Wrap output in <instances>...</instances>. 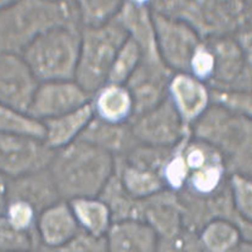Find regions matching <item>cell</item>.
Wrapping results in <instances>:
<instances>
[{"instance_id":"1","label":"cell","mask_w":252,"mask_h":252,"mask_svg":"<svg viewBox=\"0 0 252 252\" xmlns=\"http://www.w3.org/2000/svg\"><path fill=\"white\" fill-rule=\"evenodd\" d=\"M61 27H81L77 1H9L0 12V55L20 56L35 38Z\"/></svg>"},{"instance_id":"2","label":"cell","mask_w":252,"mask_h":252,"mask_svg":"<svg viewBox=\"0 0 252 252\" xmlns=\"http://www.w3.org/2000/svg\"><path fill=\"white\" fill-rule=\"evenodd\" d=\"M48 170L62 201L98 197L114 173V157L76 140L53 153Z\"/></svg>"},{"instance_id":"3","label":"cell","mask_w":252,"mask_h":252,"mask_svg":"<svg viewBox=\"0 0 252 252\" xmlns=\"http://www.w3.org/2000/svg\"><path fill=\"white\" fill-rule=\"evenodd\" d=\"M190 138L201 140L218 150L224 166L231 174L251 177L252 173V120L211 105L190 126Z\"/></svg>"},{"instance_id":"4","label":"cell","mask_w":252,"mask_h":252,"mask_svg":"<svg viewBox=\"0 0 252 252\" xmlns=\"http://www.w3.org/2000/svg\"><path fill=\"white\" fill-rule=\"evenodd\" d=\"M153 12L181 20L202 40L233 35L251 27V1L241 0H155L149 1Z\"/></svg>"},{"instance_id":"5","label":"cell","mask_w":252,"mask_h":252,"mask_svg":"<svg viewBox=\"0 0 252 252\" xmlns=\"http://www.w3.org/2000/svg\"><path fill=\"white\" fill-rule=\"evenodd\" d=\"M81 27H61L35 38L20 57L39 82L75 80Z\"/></svg>"},{"instance_id":"6","label":"cell","mask_w":252,"mask_h":252,"mask_svg":"<svg viewBox=\"0 0 252 252\" xmlns=\"http://www.w3.org/2000/svg\"><path fill=\"white\" fill-rule=\"evenodd\" d=\"M127 38L118 17L101 27L81 29L75 82L90 96L107 83L112 63Z\"/></svg>"},{"instance_id":"7","label":"cell","mask_w":252,"mask_h":252,"mask_svg":"<svg viewBox=\"0 0 252 252\" xmlns=\"http://www.w3.org/2000/svg\"><path fill=\"white\" fill-rule=\"evenodd\" d=\"M182 206L183 227L199 233L209 222L216 220H228L240 229L245 241H251V220L241 217L233 206L228 179L218 190L208 195H195L182 189L178 192Z\"/></svg>"},{"instance_id":"8","label":"cell","mask_w":252,"mask_h":252,"mask_svg":"<svg viewBox=\"0 0 252 252\" xmlns=\"http://www.w3.org/2000/svg\"><path fill=\"white\" fill-rule=\"evenodd\" d=\"M215 56V72L207 86L220 91L251 92L252 57L232 35L204 40Z\"/></svg>"},{"instance_id":"9","label":"cell","mask_w":252,"mask_h":252,"mask_svg":"<svg viewBox=\"0 0 252 252\" xmlns=\"http://www.w3.org/2000/svg\"><path fill=\"white\" fill-rule=\"evenodd\" d=\"M152 17L163 63L174 73H188L193 52L202 42L199 35L181 20L153 10Z\"/></svg>"},{"instance_id":"10","label":"cell","mask_w":252,"mask_h":252,"mask_svg":"<svg viewBox=\"0 0 252 252\" xmlns=\"http://www.w3.org/2000/svg\"><path fill=\"white\" fill-rule=\"evenodd\" d=\"M129 125L138 143L159 148H174L190 135L168 97L155 109L131 119Z\"/></svg>"},{"instance_id":"11","label":"cell","mask_w":252,"mask_h":252,"mask_svg":"<svg viewBox=\"0 0 252 252\" xmlns=\"http://www.w3.org/2000/svg\"><path fill=\"white\" fill-rule=\"evenodd\" d=\"M53 153L43 140L0 132V174L12 179L48 168Z\"/></svg>"},{"instance_id":"12","label":"cell","mask_w":252,"mask_h":252,"mask_svg":"<svg viewBox=\"0 0 252 252\" xmlns=\"http://www.w3.org/2000/svg\"><path fill=\"white\" fill-rule=\"evenodd\" d=\"M91 96L75 80L39 82L27 115L37 121L58 118L90 102Z\"/></svg>"},{"instance_id":"13","label":"cell","mask_w":252,"mask_h":252,"mask_svg":"<svg viewBox=\"0 0 252 252\" xmlns=\"http://www.w3.org/2000/svg\"><path fill=\"white\" fill-rule=\"evenodd\" d=\"M39 81L18 55H0V105L27 114Z\"/></svg>"},{"instance_id":"14","label":"cell","mask_w":252,"mask_h":252,"mask_svg":"<svg viewBox=\"0 0 252 252\" xmlns=\"http://www.w3.org/2000/svg\"><path fill=\"white\" fill-rule=\"evenodd\" d=\"M174 72L165 64H149L141 61L138 68L126 81L134 106L132 119L155 109L168 96V85Z\"/></svg>"},{"instance_id":"15","label":"cell","mask_w":252,"mask_h":252,"mask_svg":"<svg viewBox=\"0 0 252 252\" xmlns=\"http://www.w3.org/2000/svg\"><path fill=\"white\" fill-rule=\"evenodd\" d=\"M116 17L130 39L140 49L141 61L157 66L164 64L158 51L149 1H123Z\"/></svg>"},{"instance_id":"16","label":"cell","mask_w":252,"mask_h":252,"mask_svg":"<svg viewBox=\"0 0 252 252\" xmlns=\"http://www.w3.org/2000/svg\"><path fill=\"white\" fill-rule=\"evenodd\" d=\"M166 97L188 129L211 106L208 86L189 73L173 75Z\"/></svg>"},{"instance_id":"17","label":"cell","mask_w":252,"mask_h":252,"mask_svg":"<svg viewBox=\"0 0 252 252\" xmlns=\"http://www.w3.org/2000/svg\"><path fill=\"white\" fill-rule=\"evenodd\" d=\"M8 201L26 202L39 215L44 209L62 199L48 168H44L8 179L6 202Z\"/></svg>"},{"instance_id":"18","label":"cell","mask_w":252,"mask_h":252,"mask_svg":"<svg viewBox=\"0 0 252 252\" xmlns=\"http://www.w3.org/2000/svg\"><path fill=\"white\" fill-rule=\"evenodd\" d=\"M140 220L157 233L158 238L166 237L183 228L182 206L178 193L161 189L141 199Z\"/></svg>"},{"instance_id":"19","label":"cell","mask_w":252,"mask_h":252,"mask_svg":"<svg viewBox=\"0 0 252 252\" xmlns=\"http://www.w3.org/2000/svg\"><path fill=\"white\" fill-rule=\"evenodd\" d=\"M37 232L42 249L56 252L66 246L80 232L68 202L60 201L40 212L37 220Z\"/></svg>"},{"instance_id":"20","label":"cell","mask_w":252,"mask_h":252,"mask_svg":"<svg viewBox=\"0 0 252 252\" xmlns=\"http://www.w3.org/2000/svg\"><path fill=\"white\" fill-rule=\"evenodd\" d=\"M94 118L109 124H129L134 115L130 92L125 85L105 83L90 100Z\"/></svg>"},{"instance_id":"21","label":"cell","mask_w":252,"mask_h":252,"mask_svg":"<svg viewBox=\"0 0 252 252\" xmlns=\"http://www.w3.org/2000/svg\"><path fill=\"white\" fill-rule=\"evenodd\" d=\"M77 140L96 146L112 157H123L138 144L129 124H109L92 118Z\"/></svg>"},{"instance_id":"22","label":"cell","mask_w":252,"mask_h":252,"mask_svg":"<svg viewBox=\"0 0 252 252\" xmlns=\"http://www.w3.org/2000/svg\"><path fill=\"white\" fill-rule=\"evenodd\" d=\"M109 252H155L157 233L141 220H124L110 226L105 235Z\"/></svg>"},{"instance_id":"23","label":"cell","mask_w":252,"mask_h":252,"mask_svg":"<svg viewBox=\"0 0 252 252\" xmlns=\"http://www.w3.org/2000/svg\"><path fill=\"white\" fill-rule=\"evenodd\" d=\"M92 118L94 114L89 102L75 111L42 121L44 126L43 143L53 152L75 143Z\"/></svg>"},{"instance_id":"24","label":"cell","mask_w":252,"mask_h":252,"mask_svg":"<svg viewBox=\"0 0 252 252\" xmlns=\"http://www.w3.org/2000/svg\"><path fill=\"white\" fill-rule=\"evenodd\" d=\"M114 174L120 179L127 193L138 199L150 197L164 189L160 174L130 165L120 157L114 158Z\"/></svg>"},{"instance_id":"25","label":"cell","mask_w":252,"mask_h":252,"mask_svg":"<svg viewBox=\"0 0 252 252\" xmlns=\"http://www.w3.org/2000/svg\"><path fill=\"white\" fill-rule=\"evenodd\" d=\"M78 227L83 232L103 237L112 224L110 211L98 197L77 198L68 202Z\"/></svg>"},{"instance_id":"26","label":"cell","mask_w":252,"mask_h":252,"mask_svg":"<svg viewBox=\"0 0 252 252\" xmlns=\"http://www.w3.org/2000/svg\"><path fill=\"white\" fill-rule=\"evenodd\" d=\"M98 198L109 208L112 223L131 220H140L141 199L127 193L114 173L100 192Z\"/></svg>"},{"instance_id":"27","label":"cell","mask_w":252,"mask_h":252,"mask_svg":"<svg viewBox=\"0 0 252 252\" xmlns=\"http://www.w3.org/2000/svg\"><path fill=\"white\" fill-rule=\"evenodd\" d=\"M202 252H233L244 238L240 229L228 220L209 222L198 233Z\"/></svg>"},{"instance_id":"28","label":"cell","mask_w":252,"mask_h":252,"mask_svg":"<svg viewBox=\"0 0 252 252\" xmlns=\"http://www.w3.org/2000/svg\"><path fill=\"white\" fill-rule=\"evenodd\" d=\"M228 179V173L222 160L212 161L198 169L189 172L183 189L195 195H208L223 186Z\"/></svg>"},{"instance_id":"29","label":"cell","mask_w":252,"mask_h":252,"mask_svg":"<svg viewBox=\"0 0 252 252\" xmlns=\"http://www.w3.org/2000/svg\"><path fill=\"white\" fill-rule=\"evenodd\" d=\"M190 139V135L182 139L177 145L172 149L168 160L161 170V181L164 183V188L169 189L172 192H181L186 187L187 179L189 175L188 165L184 158V148Z\"/></svg>"},{"instance_id":"30","label":"cell","mask_w":252,"mask_h":252,"mask_svg":"<svg viewBox=\"0 0 252 252\" xmlns=\"http://www.w3.org/2000/svg\"><path fill=\"white\" fill-rule=\"evenodd\" d=\"M82 28H96L109 23L120 12L119 0H82L77 1Z\"/></svg>"},{"instance_id":"31","label":"cell","mask_w":252,"mask_h":252,"mask_svg":"<svg viewBox=\"0 0 252 252\" xmlns=\"http://www.w3.org/2000/svg\"><path fill=\"white\" fill-rule=\"evenodd\" d=\"M172 149L173 148H159L138 143L120 158H123L130 165L161 174V170L172 153Z\"/></svg>"},{"instance_id":"32","label":"cell","mask_w":252,"mask_h":252,"mask_svg":"<svg viewBox=\"0 0 252 252\" xmlns=\"http://www.w3.org/2000/svg\"><path fill=\"white\" fill-rule=\"evenodd\" d=\"M44 251L38 236L24 232L0 215V252Z\"/></svg>"},{"instance_id":"33","label":"cell","mask_w":252,"mask_h":252,"mask_svg":"<svg viewBox=\"0 0 252 252\" xmlns=\"http://www.w3.org/2000/svg\"><path fill=\"white\" fill-rule=\"evenodd\" d=\"M0 132L24 135L39 140L44 139V126L40 121L3 105H0Z\"/></svg>"},{"instance_id":"34","label":"cell","mask_w":252,"mask_h":252,"mask_svg":"<svg viewBox=\"0 0 252 252\" xmlns=\"http://www.w3.org/2000/svg\"><path fill=\"white\" fill-rule=\"evenodd\" d=\"M141 62V52L136 46L134 40L127 38L125 43L119 49L116 58L112 63L110 69L109 83H116V85H125L126 81L129 80L130 76L138 68Z\"/></svg>"},{"instance_id":"35","label":"cell","mask_w":252,"mask_h":252,"mask_svg":"<svg viewBox=\"0 0 252 252\" xmlns=\"http://www.w3.org/2000/svg\"><path fill=\"white\" fill-rule=\"evenodd\" d=\"M211 105H216L233 114L244 115L251 118L252 115V94L251 92L242 91H220L209 89Z\"/></svg>"},{"instance_id":"36","label":"cell","mask_w":252,"mask_h":252,"mask_svg":"<svg viewBox=\"0 0 252 252\" xmlns=\"http://www.w3.org/2000/svg\"><path fill=\"white\" fill-rule=\"evenodd\" d=\"M229 190L233 206L241 217L252 220V181L250 175H228Z\"/></svg>"},{"instance_id":"37","label":"cell","mask_w":252,"mask_h":252,"mask_svg":"<svg viewBox=\"0 0 252 252\" xmlns=\"http://www.w3.org/2000/svg\"><path fill=\"white\" fill-rule=\"evenodd\" d=\"M3 215L15 228L38 236L37 220L39 215L28 203L22 201H8Z\"/></svg>"},{"instance_id":"38","label":"cell","mask_w":252,"mask_h":252,"mask_svg":"<svg viewBox=\"0 0 252 252\" xmlns=\"http://www.w3.org/2000/svg\"><path fill=\"white\" fill-rule=\"evenodd\" d=\"M155 252H202V247L198 233L183 227L173 235L158 238Z\"/></svg>"},{"instance_id":"39","label":"cell","mask_w":252,"mask_h":252,"mask_svg":"<svg viewBox=\"0 0 252 252\" xmlns=\"http://www.w3.org/2000/svg\"><path fill=\"white\" fill-rule=\"evenodd\" d=\"M215 72V56L204 40L198 44L189 62L188 73L207 85Z\"/></svg>"},{"instance_id":"40","label":"cell","mask_w":252,"mask_h":252,"mask_svg":"<svg viewBox=\"0 0 252 252\" xmlns=\"http://www.w3.org/2000/svg\"><path fill=\"white\" fill-rule=\"evenodd\" d=\"M56 252H109V247L105 236H92L80 229V232L66 246Z\"/></svg>"},{"instance_id":"41","label":"cell","mask_w":252,"mask_h":252,"mask_svg":"<svg viewBox=\"0 0 252 252\" xmlns=\"http://www.w3.org/2000/svg\"><path fill=\"white\" fill-rule=\"evenodd\" d=\"M6 187H8V178L0 174V215H3L6 206Z\"/></svg>"},{"instance_id":"42","label":"cell","mask_w":252,"mask_h":252,"mask_svg":"<svg viewBox=\"0 0 252 252\" xmlns=\"http://www.w3.org/2000/svg\"><path fill=\"white\" fill-rule=\"evenodd\" d=\"M233 252H252L251 241L242 240L240 242V245L237 246V249H236Z\"/></svg>"},{"instance_id":"43","label":"cell","mask_w":252,"mask_h":252,"mask_svg":"<svg viewBox=\"0 0 252 252\" xmlns=\"http://www.w3.org/2000/svg\"><path fill=\"white\" fill-rule=\"evenodd\" d=\"M8 4H9V1H5V0H0V12H1V10H3V9L8 5Z\"/></svg>"},{"instance_id":"44","label":"cell","mask_w":252,"mask_h":252,"mask_svg":"<svg viewBox=\"0 0 252 252\" xmlns=\"http://www.w3.org/2000/svg\"><path fill=\"white\" fill-rule=\"evenodd\" d=\"M33 252H46V251H33Z\"/></svg>"}]
</instances>
